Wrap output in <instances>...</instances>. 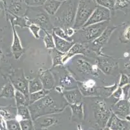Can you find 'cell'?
<instances>
[{"instance_id": "obj_23", "label": "cell", "mask_w": 130, "mask_h": 130, "mask_svg": "<svg viewBox=\"0 0 130 130\" xmlns=\"http://www.w3.org/2000/svg\"><path fill=\"white\" fill-rule=\"evenodd\" d=\"M62 2L58 0H46L43 5L45 11L51 16H54L60 8Z\"/></svg>"}, {"instance_id": "obj_12", "label": "cell", "mask_w": 130, "mask_h": 130, "mask_svg": "<svg viewBox=\"0 0 130 130\" xmlns=\"http://www.w3.org/2000/svg\"><path fill=\"white\" fill-rule=\"evenodd\" d=\"M58 76V86H60L65 90L78 88V81L68 70L61 68Z\"/></svg>"}, {"instance_id": "obj_30", "label": "cell", "mask_w": 130, "mask_h": 130, "mask_svg": "<svg viewBox=\"0 0 130 130\" xmlns=\"http://www.w3.org/2000/svg\"><path fill=\"white\" fill-rule=\"evenodd\" d=\"M51 91V90H46V89H43L40 91L30 94L29 95V105L32 104V103H35L38 100L44 98L45 96L49 94Z\"/></svg>"}, {"instance_id": "obj_19", "label": "cell", "mask_w": 130, "mask_h": 130, "mask_svg": "<svg viewBox=\"0 0 130 130\" xmlns=\"http://www.w3.org/2000/svg\"><path fill=\"white\" fill-rule=\"evenodd\" d=\"M63 96L68 104H78L82 103L83 94L78 88L71 89V90H65L63 93Z\"/></svg>"}, {"instance_id": "obj_41", "label": "cell", "mask_w": 130, "mask_h": 130, "mask_svg": "<svg viewBox=\"0 0 130 130\" xmlns=\"http://www.w3.org/2000/svg\"><path fill=\"white\" fill-rule=\"evenodd\" d=\"M29 29H30V31H31V33H32V34L34 35V37H35L36 39H38L40 38V31L41 30V27H40L39 26H38V25L35 24V23H32L29 26Z\"/></svg>"}, {"instance_id": "obj_2", "label": "cell", "mask_w": 130, "mask_h": 130, "mask_svg": "<svg viewBox=\"0 0 130 130\" xmlns=\"http://www.w3.org/2000/svg\"><path fill=\"white\" fill-rule=\"evenodd\" d=\"M79 0H67L62 2L56 13L53 16L56 27L66 29L73 27L77 12Z\"/></svg>"}, {"instance_id": "obj_36", "label": "cell", "mask_w": 130, "mask_h": 130, "mask_svg": "<svg viewBox=\"0 0 130 130\" xmlns=\"http://www.w3.org/2000/svg\"><path fill=\"white\" fill-rule=\"evenodd\" d=\"M53 33H54L56 35H57L59 37L61 38V39L68 40L69 42H74V40H73V39H72L71 37H69V36L66 34L64 29H63L61 27H54L53 29Z\"/></svg>"}, {"instance_id": "obj_54", "label": "cell", "mask_w": 130, "mask_h": 130, "mask_svg": "<svg viewBox=\"0 0 130 130\" xmlns=\"http://www.w3.org/2000/svg\"><path fill=\"white\" fill-rule=\"evenodd\" d=\"M128 130H130V129H128Z\"/></svg>"}, {"instance_id": "obj_29", "label": "cell", "mask_w": 130, "mask_h": 130, "mask_svg": "<svg viewBox=\"0 0 130 130\" xmlns=\"http://www.w3.org/2000/svg\"><path fill=\"white\" fill-rule=\"evenodd\" d=\"M83 103L78 104H71L69 105L71 109L73 117L74 119L81 120L84 119V107Z\"/></svg>"}, {"instance_id": "obj_34", "label": "cell", "mask_w": 130, "mask_h": 130, "mask_svg": "<svg viewBox=\"0 0 130 130\" xmlns=\"http://www.w3.org/2000/svg\"><path fill=\"white\" fill-rule=\"evenodd\" d=\"M45 32V37H43V41H44L45 47L47 49H54L55 48V44H54V40L53 39V33H50L49 31L43 30Z\"/></svg>"}, {"instance_id": "obj_57", "label": "cell", "mask_w": 130, "mask_h": 130, "mask_svg": "<svg viewBox=\"0 0 130 130\" xmlns=\"http://www.w3.org/2000/svg\"><path fill=\"white\" fill-rule=\"evenodd\" d=\"M23 1H24V0H23Z\"/></svg>"}, {"instance_id": "obj_46", "label": "cell", "mask_w": 130, "mask_h": 130, "mask_svg": "<svg viewBox=\"0 0 130 130\" xmlns=\"http://www.w3.org/2000/svg\"><path fill=\"white\" fill-rule=\"evenodd\" d=\"M65 31H66V34L69 36V37H71L72 35L74 34L75 33V31H74V29L73 27H69V28H67L66 29H65Z\"/></svg>"}, {"instance_id": "obj_3", "label": "cell", "mask_w": 130, "mask_h": 130, "mask_svg": "<svg viewBox=\"0 0 130 130\" xmlns=\"http://www.w3.org/2000/svg\"><path fill=\"white\" fill-rule=\"evenodd\" d=\"M107 23L108 21H103L87 27H82L76 32V38L78 39L79 43L82 44L92 42L102 34L107 28Z\"/></svg>"}, {"instance_id": "obj_15", "label": "cell", "mask_w": 130, "mask_h": 130, "mask_svg": "<svg viewBox=\"0 0 130 130\" xmlns=\"http://www.w3.org/2000/svg\"><path fill=\"white\" fill-rule=\"evenodd\" d=\"M8 20L10 21L13 34V40L11 46V52L12 53L13 55L14 56L15 59L16 60H18L20 57L22 55L23 52H24V49L22 46V43H21L20 38H19L17 32L16 31L14 24L13 23L12 21L11 20Z\"/></svg>"}, {"instance_id": "obj_25", "label": "cell", "mask_w": 130, "mask_h": 130, "mask_svg": "<svg viewBox=\"0 0 130 130\" xmlns=\"http://www.w3.org/2000/svg\"><path fill=\"white\" fill-rule=\"evenodd\" d=\"M12 71L9 62L5 59L3 51L0 48V77L5 78L7 76H9Z\"/></svg>"}, {"instance_id": "obj_50", "label": "cell", "mask_w": 130, "mask_h": 130, "mask_svg": "<svg viewBox=\"0 0 130 130\" xmlns=\"http://www.w3.org/2000/svg\"><path fill=\"white\" fill-rule=\"evenodd\" d=\"M2 12V8H1V7H0V16H1Z\"/></svg>"}, {"instance_id": "obj_31", "label": "cell", "mask_w": 130, "mask_h": 130, "mask_svg": "<svg viewBox=\"0 0 130 130\" xmlns=\"http://www.w3.org/2000/svg\"><path fill=\"white\" fill-rule=\"evenodd\" d=\"M65 53H61L56 50V48L52 49V59H53V67L63 65L62 63V59L63 58Z\"/></svg>"}, {"instance_id": "obj_42", "label": "cell", "mask_w": 130, "mask_h": 130, "mask_svg": "<svg viewBox=\"0 0 130 130\" xmlns=\"http://www.w3.org/2000/svg\"><path fill=\"white\" fill-rule=\"evenodd\" d=\"M129 78L128 76L125 74H121L120 82H119V84L118 86L120 87H122L126 85L129 84Z\"/></svg>"}, {"instance_id": "obj_18", "label": "cell", "mask_w": 130, "mask_h": 130, "mask_svg": "<svg viewBox=\"0 0 130 130\" xmlns=\"http://www.w3.org/2000/svg\"><path fill=\"white\" fill-rule=\"evenodd\" d=\"M78 89L86 96H96V82L93 79H88L85 81H78Z\"/></svg>"}, {"instance_id": "obj_1", "label": "cell", "mask_w": 130, "mask_h": 130, "mask_svg": "<svg viewBox=\"0 0 130 130\" xmlns=\"http://www.w3.org/2000/svg\"><path fill=\"white\" fill-rule=\"evenodd\" d=\"M58 94L59 93L57 92L56 94H54L53 96L51 91L49 94L44 98L29 105L28 107L30 110L32 120L34 121L40 116L63 111L68 103L65 102L66 99L64 97L58 96Z\"/></svg>"}, {"instance_id": "obj_32", "label": "cell", "mask_w": 130, "mask_h": 130, "mask_svg": "<svg viewBox=\"0 0 130 130\" xmlns=\"http://www.w3.org/2000/svg\"><path fill=\"white\" fill-rule=\"evenodd\" d=\"M43 89V85L39 77H36L29 82V94L40 91Z\"/></svg>"}, {"instance_id": "obj_51", "label": "cell", "mask_w": 130, "mask_h": 130, "mask_svg": "<svg viewBox=\"0 0 130 130\" xmlns=\"http://www.w3.org/2000/svg\"><path fill=\"white\" fill-rule=\"evenodd\" d=\"M58 1H60V2H65V1H67V0H58Z\"/></svg>"}, {"instance_id": "obj_4", "label": "cell", "mask_w": 130, "mask_h": 130, "mask_svg": "<svg viewBox=\"0 0 130 130\" xmlns=\"http://www.w3.org/2000/svg\"><path fill=\"white\" fill-rule=\"evenodd\" d=\"M97 5L95 0H79L73 28L77 29L83 27Z\"/></svg>"}, {"instance_id": "obj_39", "label": "cell", "mask_w": 130, "mask_h": 130, "mask_svg": "<svg viewBox=\"0 0 130 130\" xmlns=\"http://www.w3.org/2000/svg\"><path fill=\"white\" fill-rule=\"evenodd\" d=\"M22 130H35L34 122L32 119L22 120L20 121Z\"/></svg>"}, {"instance_id": "obj_10", "label": "cell", "mask_w": 130, "mask_h": 130, "mask_svg": "<svg viewBox=\"0 0 130 130\" xmlns=\"http://www.w3.org/2000/svg\"><path fill=\"white\" fill-rule=\"evenodd\" d=\"M110 10L106 9L105 7L97 5V7H96V9L91 15L90 18H89V20L83 27H87L91 25L100 23L103 21H109V20H110Z\"/></svg>"}, {"instance_id": "obj_21", "label": "cell", "mask_w": 130, "mask_h": 130, "mask_svg": "<svg viewBox=\"0 0 130 130\" xmlns=\"http://www.w3.org/2000/svg\"><path fill=\"white\" fill-rule=\"evenodd\" d=\"M33 122L34 125L37 129H45L57 124L58 120L56 118L51 116H42L36 119Z\"/></svg>"}, {"instance_id": "obj_49", "label": "cell", "mask_w": 130, "mask_h": 130, "mask_svg": "<svg viewBox=\"0 0 130 130\" xmlns=\"http://www.w3.org/2000/svg\"><path fill=\"white\" fill-rule=\"evenodd\" d=\"M102 130H112V129H111L109 128V127H107V126H106V127H105Z\"/></svg>"}, {"instance_id": "obj_7", "label": "cell", "mask_w": 130, "mask_h": 130, "mask_svg": "<svg viewBox=\"0 0 130 130\" xmlns=\"http://www.w3.org/2000/svg\"><path fill=\"white\" fill-rule=\"evenodd\" d=\"M9 80L16 90L21 92L29 101V82L24 74L23 69L12 70L9 75Z\"/></svg>"}, {"instance_id": "obj_11", "label": "cell", "mask_w": 130, "mask_h": 130, "mask_svg": "<svg viewBox=\"0 0 130 130\" xmlns=\"http://www.w3.org/2000/svg\"><path fill=\"white\" fill-rule=\"evenodd\" d=\"M116 28H117V27L107 26V28L105 29L104 31L102 33V34L99 38H97L94 41L91 42V50L95 52L99 55H102L103 54H102L101 53L102 48L104 46V45L106 44V42L108 41L111 35L114 31V30H115Z\"/></svg>"}, {"instance_id": "obj_9", "label": "cell", "mask_w": 130, "mask_h": 130, "mask_svg": "<svg viewBox=\"0 0 130 130\" xmlns=\"http://www.w3.org/2000/svg\"><path fill=\"white\" fill-rule=\"evenodd\" d=\"M98 68L106 75H113L119 70L118 62L111 57L102 55L96 59Z\"/></svg>"}, {"instance_id": "obj_37", "label": "cell", "mask_w": 130, "mask_h": 130, "mask_svg": "<svg viewBox=\"0 0 130 130\" xmlns=\"http://www.w3.org/2000/svg\"><path fill=\"white\" fill-rule=\"evenodd\" d=\"M95 2L98 5L105 7L109 10L115 9V0H95Z\"/></svg>"}, {"instance_id": "obj_35", "label": "cell", "mask_w": 130, "mask_h": 130, "mask_svg": "<svg viewBox=\"0 0 130 130\" xmlns=\"http://www.w3.org/2000/svg\"><path fill=\"white\" fill-rule=\"evenodd\" d=\"M130 8V0H115V10H125Z\"/></svg>"}, {"instance_id": "obj_48", "label": "cell", "mask_w": 130, "mask_h": 130, "mask_svg": "<svg viewBox=\"0 0 130 130\" xmlns=\"http://www.w3.org/2000/svg\"><path fill=\"white\" fill-rule=\"evenodd\" d=\"M125 68H126V69H127V70H130V59L125 64Z\"/></svg>"}, {"instance_id": "obj_40", "label": "cell", "mask_w": 130, "mask_h": 130, "mask_svg": "<svg viewBox=\"0 0 130 130\" xmlns=\"http://www.w3.org/2000/svg\"><path fill=\"white\" fill-rule=\"evenodd\" d=\"M46 0H24V2L28 7H41L43 6Z\"/></svg>"}, {"instance_id": "obj_27", "label": "cell", "mask_w": 130, "mask_h": 130, "mask_svg": "<svg viewBox=\"0 0 130 130\" xmlns=\"http://www.w3.org/2000/svg\"><path fill=\"white\" fill-rule=\"evenodd\" d=\"M117 87V83H115L110 87H99L96 89V96H100L103 98L109 97L113 94Z\"/></svg>"}, {"instance_id": "obj_43", "label": "cell", "mask_w": 130, "mask_h": 130, "mask_svg": "<svg viewBox=\"0 0 130 130\" xmlns=\"http://www.w3.org/2000/svg\"><path fill=\"white\" fill-rule=\"evenodd\" d=\"M114 98L118 100V101L120 100H122L123 99V91L122 87H120L118 86L117 89L115 90L114 92L113 93V94L111 95Z\"/></svg>"}, {"instance_id": "obj_45", "label": "cell", "mask_w": 130, "mask_h": 130, "mask_svg": "<svg viewBox=\"0 0 130 130\" xmlns=\"http://www.w3.org/2000/svg\"><path fill=\"white\" fill-rule=\"evenodd\" d=\"M0 130H8L5 120L1 116H0Z\"/></svg>"}, {"instance_id": "obj_17", "label": "cell", "mask_w": 130, "mask_h": 130, "mask_svg": "<svg viewBox=\"0 0 130 130\" xmlns=\"http://www.w3.org/2000/svg\"><path fill=\"white\" fill-rule=\"evenodd\" d=\"M106 126L112 130H128L130 127V122L120 119L112 113Z\"/></svg>"}, {"instance_id": "obj_13", "label": "cell", "mask_w": 130, "mask_h": 130, "mask_svg": "<svg viewBox=\"0 0 130 130\" xmlns=\"http://www.w3.org/2000/svg\"><path fill=\"white\" fill-rule=\"evenodd\" d=\"M111 111L120 119L126 120L130 115V103L127 100H120L112 105Z\"/></svg>"}, {"instance_id": "obj_28", "label": "cell", "mask_w": 130, "mask_h": 130, "mask_svg": "<svg viewBox=\"0 0 130 130\" xmlns=\"http://www.w3.org/2000/svg\"><path fill=\"white\" fill-rule=\"evenodd\" d=\"M17 107V116L16 119L19 121L22 120L32 119L31 114L29 107L26 105L18 106Z\"/></svg>"}, {"instance_id": "obj_38", "label": "cell", "mask_w": 130, "mask_h": 130, "mask_svg": "<svg viewBox=\"0 0 130 130\" xmlns=\"http://www.w3.org/2000/svg\"><path fill=\"white\" fill-rule=\"evenodd\" d=\"M6 124L8 130H22L20 121L16 119L6 120Z\"/></svg>"}, {"instance_id": "obj_55", "label": "cell", "mask_w": 130, "mask_h": 130, "mask_svg": "<svg viewBox=\"0 0 130 130\" xmlns=\"http://www.w3.org/2000/svg\"><path fill=\"white\" fill-rule=\"evenodd\" d=\"M129 129H130V127H129Z\"/></svg>"}, {"instance_id": "obj_26", "label": "cell", "mask_w": 130, "mask_h": 130, "mask_svg": "<svg viewBox=\"0 0 130 130\" xmlns=\"http://www.w3.org/2000/svg\"><path fill=\"white\" fill-rule=\"evenodd\" d=\"M15 89L11 82L5 84L0 90V98H13L15 96Z\"/></svg>"}, {"instance_id": "obj_53", "label": "cell", "mask_w": 130, "mask_h": 130, "mask_svg": "<svg viewBox=\"0 0 130 130\" xmlns=\"http://www.w3.org/2000/svg\"><path fill=\"white\" fill-rule=\"evenodd\" d=\"M2 0H0V2H2Z\"/></svg>"}, {"instance_id": "obj_14", "label": "cell", "mask_w": 130, "mask_h": 130, "mask_svg": "<svg viewBox=\"0 0 130 130\" xmlns=\"http://www.w3.org/2000/svg\"><path fill=\"white\" fill-rule=\"evenodd\" d=\"M76 66L78 71L82 74H91L93 76H97L99 75V68L97 65L91 64L85 59H77Z\"/></svg>"}, {"instance_id": "obj_33", "label": "cell", "mask_w": 130, "mask_h": 130, "mask_svg": "<svg viewBox=\"0 0 130 130\" xmlns=\"http://www.w3.org/2000/svg\"><path fill=\"white\" fill-rule=\"evenodd\" d=\"M15 100H16V107L20 105H29V101L27 100V98L25 97L23 93L18 90H16L14 96Z\"/></svg>"}, {"instance_id": "obj_16", "label": "cell", "mask_w": 130, "mask_h": 130, "mask_svg": "<svg viewBox=\"0 0 130 130\" xmlns=\"http://www.w3.org/2000/svg\"><path fill=\"white\" fill-rule=\"evenodd\" d=\"M84 44L79 42L74 43L73 46L70 48V50L64 54L63 58L62 59L63 64H64L66 62L69 61V59H70L71 57H74L76 55L82 54L86 55L88 54V53H89V51H88V48L87 47V46Z\"/></svg>"}, {"instance_id": "obj_20", "label": "cell", "mask_w": 130, "mask_h": 130, "mask_svg": "<svg viewBox=\"0 0 130 130\" xmlns=\"http://www.w3.org/2000/svg\"><path fill=\"white\" fill-rule=\"evenodd\" d=\"M39 78L42 81L43 87L46 90H52L54 85L53 73L49 70H40Z\"/></svg>"}, {"instance_id": "obj_56", "label": "cell", "mask_w": 130, "mask_h": 130, "mask_svg": "<svg viewBox=\"0 0 130 130\" xmlns=\"http://www.w3.org/2000/svg\"><path fill=\"white\" fill-rule=\"evenodd\" d=\"M35 130H36V129H35Z\"/></svg>"}, {"instance_id": "obj_22", "label": "cell", "mask_w": 130, "mask_h": 130, "mask_svg": "<svg viewBox=\"0 0 130 130\" xmlns=\"http://www.w3.org/2000/svg\"><path fill=\"white\" fill-rule=\"evenodd\" d=\"M53 33V39H54V40L55 48L58 51L61 52V53H67L74 44V42H69L68 40H66L65 39L59 37H58L57 35L54 34V33Z\"/></svg>"}, {"instance_id": "obj_44", "label": "cell", "mask_w": 130, "mask_h": 130, "mask_svg": "<svg viewBox=\"0 0 130 130\" xmlns=\"http://www.w3.org/2000/svg\"><path fill=\"white\" fill-rule=\"evenodd\" d=\"M123 91V99L127 100L130 90V84H127L122 87Z\"/></svg>"}, {"instance_id": "obj_52", "label": "cell", "mask_w": 130, "mask_h": 130, "mask_svg": "<svg viewBox=\"0 0 130 130\" xmlns=\"http://www.w3.org/2000/svg\"><path fill=\"white\" fill-rule=\"evenodd\" d=\"M127 101H128V102H129V103H130V98H129L128 99V100H127Z\"/></svg>"}, {"instance_id": "obj_5", "label": "cell", "mask_w": 130, "mask_h": 130, "mask_svg": "<svg viewBox=\"0 0 130 130\" xmlns=\"http://www.w3.org/2000/svg\"><path fill=\"white\" fill-rule=\"evenodd\" d=\"M25 16L28 18L31 23L40 26L43 31L45 30L49 32L53 31V25L51 22L49 14L40 7H28Z\"/></svg>"}, {"instance_id": "obj_6", "label": "cell", "mask_w": 130, "mask_h": 130, "mask_svg": "<svg viewBox=\"0 0 130 130\" xmlns=\"http://www.w3.org/2000/svg\"><path fill=\"white\" fill-rule=\"evenodd\" d=\"M93 111L96 126L99 129H103L111 115V109L109 108L103 99L99 98L93 103Z\"/></svg>"}, {"instance_id": "obj_24", "label": "cell", "mask_w": 130, "mask_h": 130, "mask_svg": "<svg viewBox=\"0 0 130 130\" xmlns=\"http://www.w3.org/2000/svg\"><path fill=\"white\" fill-rule=\"evenodd\" d=\"M0 116L5 120L16 119L17 116V107L13 106L0 105Z\"/></svg>"}, {"instance_id": "obj_47", "label": "cell", "mask_w": 130, "mask_h": 130, "mask_svg": "<svg viewBox=\"0 0 130 130\" xmlns=\"http://www.w3.org/2000/svg\"><path fill=\"white\" fill-rule=\"evenodd\" d=\"M124 38L126 40H130V26L127 27V28L125 29L124 33Z\"/></svg>"}, {"instance_id": "obj_8", "label": "cell", "mask_w": 130, "mask_h": 130, "mask_svg": "<svg viewBox=\"0 0 130 130\" xmlns=\"http://www.w3.org/2000/svg\"><path fill=\"white\" fill-rule=\"evenodd\" d=\"M6 13L18 16H24L28 6L23 0H2Z\"/></svg>"}]
</instances>
